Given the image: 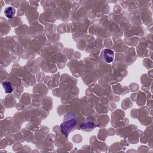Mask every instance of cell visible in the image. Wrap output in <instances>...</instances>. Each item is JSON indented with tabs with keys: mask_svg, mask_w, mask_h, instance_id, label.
Segmentation results:
<instances>
[{
	"mask_svg": "<svg viewBox=\"0 0 153 153\" xmlns=\"http://www.w3.org/2000/svg\"><path fill=\"white\" fill-rule=\"evenodd\" d=\"M77 124V118L72 113L69 112L65 114L63 122L60 124L62 133L68 137L69 134L74 130Z\"/></svg>",
	"mask_w": 153,
	"mask_h": 153,
	"instance_id": "cell-1",
	"label": "cell"
},
{
	"mask_svg": "<svg viewBox=\"0 0 153 153\" xmlns=\"http://www.w3.org/2000/svg\"><path fill=\"white\" fill-rule=\"evenodd\" d=\"M2 86L5 90V93H11L13 90L11 84L9 81H5V82H3Z\"/></svg>",
	"mask_w": 153,
	"mask_h": 153,
	"instance_id": "cell-5",
	"label": "cell"
},
{
	"mask_svg": "<svg viewBox=\"0 0 153 153\" xmlns=\"http://www.w3.org/2000/svg\"><path fill=\"white\" fill-rule=\"evenodd\" d=\"M96 126L93 123V122L91 121V120H88L87 119L84 120V121L82 123V124L81 125V128L85 131H90L94 128Z\"/></svg>",
	"mask_w": 153,
	"mask_h": 153,
	"instance_id": "cell-3",
	"label": "cell"
},
{
	"mask_svg": "<svg viewBox=\"0 0 153 153\" xmlns=\"http://www.w3.org/2000/svg\"><path fill=\"white\" fill-rule=\"evenodd\" d=\"M4 14L8 19H12L16 14V9L13 7H8L4 10Z\"/></svg>",
	"mask_w": 153,
	"mask_h": 153,
	"instance_id": "cell-4",
	"label": "cell"
},
{
	"mask_svg": "<svg viewBox=\"0 0 153 153\" xmlns=\"http://www.w3.org/2000/svg\"><path fill=\"white\" fill-rule=\"evenodd\" d=\"M102 56L107 63H111L114 59V52L111 49H104L102 52Z\"/></svg>",
	"mask_w": 153,
	"mask_h": 153,
	"instance_id": "cell-2",
	"label": "cell"
}]
</instances>
